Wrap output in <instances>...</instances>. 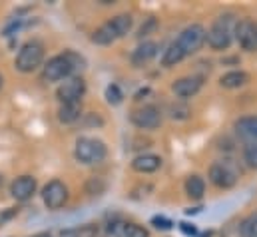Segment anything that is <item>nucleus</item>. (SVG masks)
I'll return each mask as SVG.
<instances>
[{
	"label": "nucleus",
	"mask_w": 257,
	"mask_h": 237,
	"mask_svg": "<svg viewBox=\"0 0 257 237\" xmlns=\"http://www.w3.org/2000/svg\"><path fill=\"white\" fill-rule=\"evenodd\" d=\"M84 58L76 52H64L50 58L42 66V80L44 82H60L74 76L78 70H84Z\"/></svg>",
	"instance_id": "f257e3e1"
},
{
	"label": "nucleus",
	"mask_w": 257,
	"mask_h": 237,
	"mask_svg": "<svg viewBox=\"0 0 257 237\" xmlns=\"http://www.w3.org/2000/svg\"><path fill=\"white\" fill-rule=\"evenodd\" d=\"M108 150L104 146V142L96 140V138H80L76 142V148H74V156L80 164H86V166H92V164H100L104 158H106Z\"/></svg>",
	"instance_id": "f03ea898"
},
{
	"label": "nucleus",
	"mask_w": 257,
	"mask_h": 237,
	"mask_svg": "<svg viewBox=\"0 0 257 237\" xmlns=\"http://www.w3.org/2000/svg\"><path fill=\"white\" fill-rule=\"evenodd\" d=\"M42 60H44V46H42L40 42L32 40V42H26V44L18 50L16 60H14V66H16L18 72L30 74V72H34L36 68H40Z\"/></svg>",
	"instance_id": "7ed1b4c3"
},
{
	"label": "nucleus",
	"mask_w": 257,
	"mask_h": 237,
	"mask_svg": "<svg viewBox=\"0 0 257 237\" xmlns=\"http://www.w3.org/2000/svg\"><path fill=\"white\" fill-rule=\"evenodd\" d=\"M233 40V30H231V18L221 16L215 20V24L207 30L205 42L211 50H227Z\"/></svg>",
	"instance_id": "20e7f679"
},
{
	"label": "nucleus",
	"mask_w": 257,
	"mask_h": 237,
	"mask_svg": "<svg viewBox=\"0 0 257 237\" xmlns=\"http://www.w3.org/2000/svg\"><path fill=\"white\" fill-rule=\"evenodd\" d=\"M205 34H207V30L201 24H192L186 30H182V34L176 40V44L182 48V52L186 56H190V54H195L205 44Z\"/></svg>",
	"instance_id": "39448f33"
},
{
	"label": "nucleus",
	"mask_w": 257,
	"mask_h": 237,
	"mask_svg": "<svg viewBox=\"0 0 257 237\" xmlns=\"http://www.w3.org/2000/svg\"><path fill=\"white\" fill-rule=\"evenodd\" d=\"M86 92V82L82 76H70L58 86L56 96L62 104H78Z\"/></svg>",
	"instance_id": "423d86ee"
},
{
	"label": "nucleus",
	"mask_w": 257,
	"mask_h": 237,
	"mask_svg": "<svg viewBox=\"0 0 257 237\" xmlns=\"http://www.w3.org/2000/svg\"><path fill=\"white\" fill-rule=\"evenodd\" d=\"M42 201L48 209H60L64 207L68 201V187L64 181L60 179H52L44 185L42 189Z\"/></svg>",
	"instance_id": "0eeeda50"
},
{
	"label": "nucleus",
	"mask_w": 257,
	"mask_h": 237,
	"mask_svg": "<svg viewBox=\"0 0 257 237\" xmlns=\"http://www.w3.org/2000/svg\"><path fill=\"white\" fill-rule=\"evenodd\" d=\"M235 40L239 42V46L247 52H257V24L249 18H243L235 24L233 28Z\"/></svg>",
	"instance_id": "6e6552de"
},
{
	"label": "nucleus",
	"mask_w": 257,
	"mask_h": 237,
	"mask_svg": "<svg viewBox=\"0 0 257 237\" xmlns=\"http://www.w3.org/2000/svg\"><path fill=\"white\" fill-rule=\"evenodd\" d=\"M209 181L219 189H229L237 181V172L231 170L227 162H217L209 168Z\"/></svg>",
	"instance_id": "1a4fd4ad"
},
{
	"label": "nucleus",
	"mask_w": 257,
	"mask_h": 237,
	"mask_svg": "<svg viewBox=\"0 0 257 237\" xmlns=\"http://www.w3.org/2000/svg\"><path fill=\"white\" fill-rule=\"evenodd\" d=\"M130 120L140 130H156L162 124V112L156 106H144V108L132 112Z\"/></svg>",
	"instance_id": "9d476101"
},
{
	"label": "nucleus",
	"mask_w": 257,
	"mask_h": 237,
	"mask_svg": "<svg viewBox=\"0 0 257 237\" xmlns=\"http://www.w3.org/2000/svg\"><path fill=\"white\" fill-rule=\"evenodd\" d=\"M36 178L32 176H20L12 181L10 185V193L16 201H28L34 193H36Z\"/></svg>",
	"instance_id": "9b49d317"
},
{
	"label": "nucleus",
	"mask_w": 257,
	"mask_h": 237,
	"mask_svg": "<svg viewBox=\"0 0 257 237\" xmlns=\"http://www.w3.org/2000/svg\"><path fill=\"white\" fill-rule=\"evenodd\" d=\"M201 86H203V78L201 76H186V78L176 80L174 86H172V90L176 92L178 98L188 100V98L195 96L201 90Z\"/></svg>",
	"instance_id": "f8f14e48"
},
{
	"label": "nucleus",
	"mask_w": 257,
	"mask_h": 237,
	"mask_svg": "<svg viewBox=\"0 0 257 237\" xmlns=\"http://www.w3.org/2000/svg\"><path fill=\"white\" fill-rule=\"evenodd\" d=\"M132 168L138 174H152V172H156V170L162 168V158L160 156H154V154H144V156H138L132 162Z\"/></svg>",
	"instance_id": "ddd939ff"
},
{
	"label": "nucleus",
	"mask_w": 257,
	"mask_h": 237,
	"mask_svg": "<svg viewBox=\"0 0 257 237\" xmlns=\"http://www.w3.org/2000/svg\"><path fill=\"white\" fill-rule=\"evenodd\" d=\"M235 132L243 140H249L251 144H257V116H245L235 122Z\"/></svg>",
	"instance_id": "4468645a"
},
{
	"label": "nucleus",
	"mask_w": 257,
	"mask_h": 237,
	"mask_svg": "<svg viewBox=\"0 0 257 237\" xmlns=\"http://www.w3.org/2000/svg\"><path fill=\"white\" fill-rule=\"evenodd\" d=\"M156 54H158V44L152 42V40H146V42H142V44L134 50L132 62H134V66H144V64H148L150 60L154 58Z\"/></svg>",
	"instance_id": "2eb2a0df"
},
{
	"label": "nucleus",
	"mask_w": 257,
	"mask_h": 237,
	"mask_svg": "<svg viewBox=\"0 0 257 237\" xmlns=\"http://www.w3.org/2000/svg\"><path fill=\"white\" fill-rule=\"evenodd\" d=\"M247 82H249V74L243 72V70H231V72L223 74L221 80H219V84H221L223 88H227V90L241 88V86H245Z\"/></svg>",
	"instance_id": "dca6fc26"
},
{
	"label": "nucleus",
	"mask_w": 257,
	"mask_h": 237,
	"mask_svg": "<svg viewBox=\"0 0 257 237\" xmlns=\"http://www.w3.org/2000/svg\"><path fill=\"white\" fill-rule=\"evenodd\" d=\"M116 40H118V34H116V30H114V26H112L110 20L104 22V24L92 34V42H94V44H100V46H108V44H112V42H116Z\"/></svg>",
	"instance_id": "f3484780"
},
{
	"label": "nucleus",
	"mask_w": 257,
	"mask_h": 237,
	"mask_svg": "<svg viewBox=\"0 0 257 237\" xmlns=\"http://www.w3.org/2000/svg\"><path fill=\"white\" fill-rule=\"evenodd\" d=\"M82 116V104H62L58 110V120L62 124H74Z\"/></svg>",
	"instance_id": "a211bd4d"
},
{
	"label": "nucleus",
	"mask_w": 257,
	"mask_h": 237,
	"mask_svg": "<svg viewBox=\"0 0 257 237\" xmlns=\"http://www.w3.org/2000/svg\"><path fill=\"white\" fill-rule=\"evenodd\" d=\"M110 22H112V26H114L118 38H124L126 34H130V30H132V26H134V18H132L130 14H118V16H114Z\"/></svg>",
	"instance_id": "6ab92c4d"
},
{
	"label": "nucleus",
	"mask_w": 257,
	"mask_h": 237,
	"mask_svg": "<svg viewBox=\"0 0 257 237\" xmlns=\"http://www.w3.org/2000/svg\"><path fill=\"white\" fill-rule=\"evenodd\" d=\"M186 193L192 199H201L203 193H205V181L199 176H190V178L186 179Z\"/></svg>",
	"instance_id": "aec40b11"
},
{
	"label": "nucleus",
	"mask_w": 257,
	"mask_h": 237,
	"mask_svg": "<svg viewBox=\"0 0 257 237\" xmlns=\"http://www.w3.org/2000/svg\"><path fill=\"white\" fill-rule=\"evenodd\" d=\"M184 58H186V54H184V52H182V48L174 42V44H170V46H168V50L164 52V56H162V66H166V68L176 66V64H180Z\"/></svg>",
	"instance_id": "412c9836"
},
{
	"label": "nucleus",
	"mask_w": 257,
	"mask_h": 237,
	"mask_svg": "<svg viewBox=\"0 0 257 237\" xmlns=\"http://www.w3.org/2000/svg\"><path fill=\"white\" fill-rule=\"evenodd\" d=\"M239 235L241 237H257V211L249 213L239 223Z\"/></svg>",
	"instance_id": "4be33fe9"
},
{
	"label": "nucleus",
	"mask_w": 257,
	"mask_h": 237,
	"mask_svg": "<svg viewBox=\"0 0 257 237\" xmlns=\"http://www.w3.org/2000/svg\"><path fill=\"white\" fill-rule=\"evenodd\" d=\"M106 100H108V104L118 106V104H122L124 94H122V90H120L116 84H112V86H108V88H106Z\"/></svg>",
	"instance_id": "5701e85b"
},
{
	"label": "nucleus",
	"mask_w": 257,
	"mask_h": 237,
	"mask_svg": "<svg viewBox=\"0 0 257 237\" xmlns=\"http://www.w3.org/2000/svg\"><path fill=\"white\" fill-rule=\"evenodd\" d=\"M122 237H150V233H148L142 225H136V223H124Z\"/></svg>",
	"instance_id": "b1692460"
},
{
	"label": "nucleus",
	"mask_w": 257,
	"mask_h": 237,
	"mask_svg": "<svg viewBox=\"0 0 257 237\" xmlns=\"http://www.w3.org/2000/svg\"><path fill=\"white\" fill-rule=\"evenodd\" d=\"M243 160L247 162L249 168L257 170V144H247L243 150Z\"/></svg>",
	"instance_id": "393cba45"
},
{
	"label": "nucleus",
	"mask_w": 257,
	"mask_h": 237,
	"mask_svg": "<svg viewBox=\"0 0 257 237\" xmlns=\"http://www.w3.org/2000/svg\"><path fill=\"white\" fill-rule=\"evenodd\" d=\"M152 225H156L158 229H172V219H168V217H164V215H156V217H152Z\"/></svg>",
	"instance_id": "a878e982"
},
{
	"label": "nucleus",
	"mask_w": 257,
	"mask_h": 237,
	"mask_svg": "<svg viewBox=\"0 0 257 237\" xmlns=\"http://www.w3.org/2000/svg\"><path fill=\"white\" fill-rule=\"evenodd\" d=\"M52 237H82V233H80V229H64V231L52 233Z\"/></svg>",
	"instance_id": "bb28decb"
},
{
	"label": "nucleus",
	"mask_w": 257,
	"mask_h": 237,
	"mask_svg": "<svg viewBox=\"0 0 257 237\" xmlns=\"http://www.w3.org/2000/svg\"><path fill=\"white\" fill-rule=\"evenodd\" d=\"M180 229H182V233H186V235H190V237H195L197 235V229L193 227V225H190V223H180Z\"/></svg>",
	"instance_id": "cd10ccee"
},
{
	"label": "nucleus",
	"mask_w": 257,
	"mask_h": 237,
	"mask_svg": "<svg viewBox=\"0 0 257 237\" xmlns=\"http://www.w3.org/2000/svg\"><path fill=\"white\" fill-rule=\"evenodd\" d=\"M32 237H52V233H36V235Z\"/></svg>",
	"instance_id": "c85d7f7f"
},
{
	"label": "nucleus",
	"mask_w": 257,
	"mask_h": 237,
	"mask_svg": "<svg viewBox=\"0 0 257 237\" xmlns=\"http://www.w3.org/2000/svg\"><path fill=\"white\" fill-rule=\"evenodd\" d=\"M102 237H120V235H116V233H112V231H108L106 235H102Z\"/></svg>",
	"instance_id": "c756f323"
},
{
	"label": "nucleus",
	"mask_w": 257,
	"mask_h": 237,
	"mask_svg": "<svg viewBox=\"0 0 257 237\" xmlns=\"http://www.w3.org/2000/svg\"><path fill=\"white\" fill-rule=\"evenodd\" d=\"M0 88H2V76H0Z\"/></svg>",
	"instance_id": "7c9ffc66"
}]
</instances>
